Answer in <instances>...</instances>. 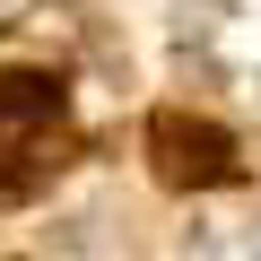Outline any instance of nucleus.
Returning <instances> with one entry per match:
<instances>
[{
	"instance_id": "nucleus-1",
	"label": "nucleus",
	"mask_w": 261,
	"mask_h": 261,
	"mask_svg": "<svg viewBox=\"0 0 261 261\" xmlns=\"http://www.w3.org/2000/svg\"><path fill=\"white\" fill-rule=\"evenodd\" d=\"M61 157H70V96H61V79H35V70L0 79V183L27 192Z\"/></svg>"
},
{
	"instance_id": "nucleus-2",
	"label": "nucleus",
	"mask_w": 261,
	"mask_h": 261,
	"mask_svg": "<svg viewBox=\"0 0 261 261\" xmlns=\"http://www.w3.org/2000/svg\"><path fill=\"white\" fill-rule=\"evenodd\" d=\"M148 148H157V174H166V183H226V174H235V148H226L218 122L157 113V122H148Z\"/></svg>"
}]
</instances>
